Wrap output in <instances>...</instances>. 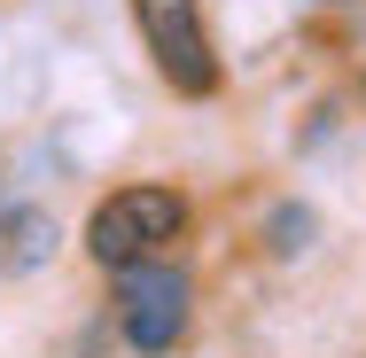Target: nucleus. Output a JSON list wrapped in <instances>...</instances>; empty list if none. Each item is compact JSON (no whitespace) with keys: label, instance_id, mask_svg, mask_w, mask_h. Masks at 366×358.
Here are the masks:
<instances>
[{"label":"nucleus","instance_id":"f257e3e1","mask_svg":"<svg viewBox=\"0 0 366 358\" xmlns=\"http://www.w3.org/2000/svg\"><path fill=\"white\" fill-rule=\"evenodd\" d=\"M179 226H187V203H179L172 187H117L102 211L86 218V249L125 273V265H148Z\"/></svg>","mask_w":366,"mask_h":358},{"label":"nucleus","instance_id":"f03ea898","mask_svg":"<svg viewBox=\"0 0 366 358\" xmlns=\"http://www.w3.org/2000/svg\"><path fill=\"white\" fill-rule=\"evenodd\" d=\"M133 24H141L164 86H179V94H211L219 86V55H211V31H203L195 0H133Z\"/></svg>","mask_w":366,"mask_h":358},{"label":"nucleus","instance_id":"7ed1b4c3","mask_svg":"<svg viewBox=\"0 0 366 358\" xmlns=\"http://www.w3.org/2000/svg\"><path fill=\"white\" fill-rule=\"evenodd\" d=\"M117 319H125V343L133 351H172L179 327H187V273L172 265H125V288H117Z\"/></svg>","mask_w":366,"mask_h":358},{"label":"nucleus","instance_id":"20e7f679","mask_svg":"<svg viewBox=\"0 0 366 358\" xmlns=\"http://www.w3.org/2000/svg\"><path fill=\"white\" fill-rule=\"evenodd\" d=\"M39 249H47V218H39V211H16V218H8V265H31Z\"/></svg>","mask_w":366,"mask_h":358},{"label":"nucleus","instance_id":"39448f33","mask_svg":"<svg viewBox=\"0 0 366 358\" xmlns=\"http://www.w3.org/2000/svg\"><path fill=\"white\" fill-rule=\"evenodd\" d=\"M304 234H312V218H304V211H281V218H273V249H296Z\"/></svg>","mask_w":366,"mask_h":358}]
</instances>
